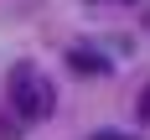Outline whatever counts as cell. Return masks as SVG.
Listing matches in <instances>:
<instances>
[{"mask_svg":"<svg viewBox=\"0 0 150 140\" xmlns=\"http://www.w3.org/2000/svg\"><path fill=\"white\" fill-rule=\"evenodd\" d=\"M67 62H73L78 73H109V57H98V52H83V47H73V52H67Z\"/></svg>","mask_w":150,"mask_h":140,"instance_id":"7a4b0ae2","label":"cell"},{"mask_svg":"<svg viewBox=\"0 0 150 140\" xmlns=\"http://www.w3.org/2000/svg\"><path fill=\"white\" fill-rule=\"evenodd\" d=\"M88 5H98V0H88ZM124 5H140V0H124Z\"/></svg>","mask_w":150,"mask_h":140,"instance_id":"5b68a950","label":"cell"},{"mask_svg":"<svg viewBox=\"0 0 150 140\" xmlns=\"http://www.w3.org/2000/svg\"><path fill=\"white\" fill-rule=\"evenodd\" d=\"M11 109L21 119H42L47 109H52V88L42 83V73L31 62H16L11 68Z\"/></svg>","mask_w":150,"mask_h":140,"instance_id":"6da1fadb","label":"cell"},{"mask_svg":"<svg viewBox=\"0 0 150 140\" xmlns=\"http://www.w3.org/2000/svg\"><path fill=\"white\" fill-rule=\"evenodd\" d=\"M93 140H129V135H119V130H104V135H93Z\"/></svg>","mask_w":150,"mask_h":140,"instance_id":"277c9868","label":"cell"},{"mask_svg":"<svg viewBox=\"0 0 150 140\" xmlns=\"http://www.w3.org/2000/svg\"><path fill=\"white\" fill-rule=\"evenodd\" d=\"M140 119H145V124H150V88H145V93H140Z\"/></svg>","mask_w":150,"mask_h":140,"instance_id":"3957f363","label":"cell"}]
</instances>
